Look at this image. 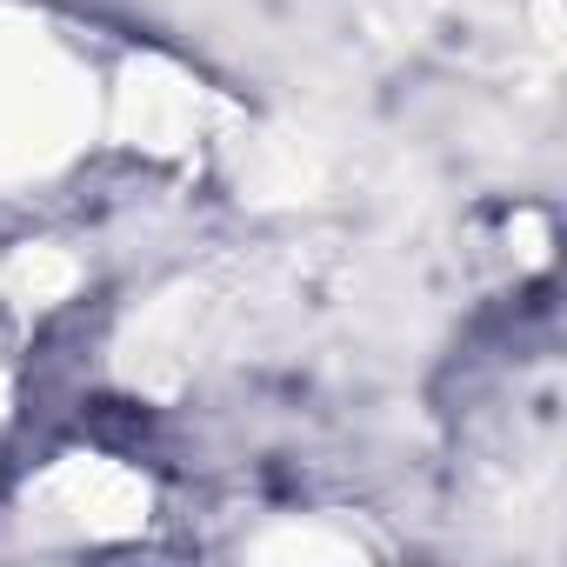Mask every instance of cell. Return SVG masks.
Returning a JSON list of instances; mask_svg holds the SVG:
<instances>
[{
	"instance_id": "1",
	"label": "cell",
	"mask_w": 567,
	"mask_h": 567,
	"mask_svg": "<svg viewBox=\"0 0 567 567\" xmlns=\"http://www.w3.org/2000/svg\"><path fill=\"white\" fill-rule=\"evenodd\" d=\"M81 114V81L34 34L0 41V167L48 161Z\"/></svg>"
},
{
	"instance_id": "2",
	"label": "cell",
	"mask_w": 567,
	"mask_h": 567,
	"mask_svg": "<svg viewBox=\"0 0 567 567\" xmlns=\"http://www.w3.org/2000/svg\"><path fill=\"white\" fill-rule=\"evenodd\" d=\"M41 514L74 527V534H114V527H134L141 507H147V487L134 474H121L114 461H68L41 481Z\"/></svg>"
}]
</instances>
